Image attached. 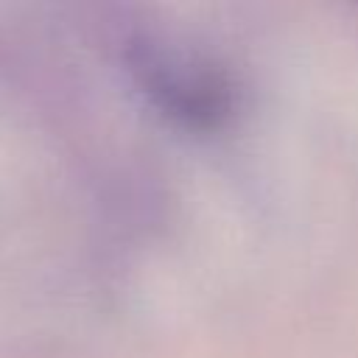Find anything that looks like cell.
<instances>
[{
	"label": "cell",
	"instance_id": "cell-1",
	"mask_svg": "<svg viewBox=\"0 0 358 358\" xmlns=\"http://www.w3.org/2000/svg\"><path fill=\"white\" fill-rule=\"evenodd\" d=\"M131 70L145 95L185 126L213 129L232 112V84L218 67L196 56L140 45L131 56Z\"/></svg>",
	"mask_w": 358,
	"mask_h": 358
}]
</instances>
